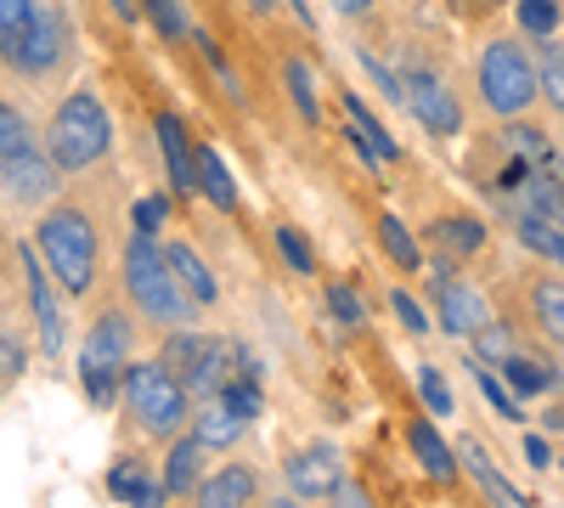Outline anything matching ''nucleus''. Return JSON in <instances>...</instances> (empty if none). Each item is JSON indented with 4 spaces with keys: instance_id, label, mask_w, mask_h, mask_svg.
I'll return each mask as SVG.
<instances>
[{
    "instance_id": "f257e3e1",
    "label": "nucleus",
    "mask_w": 564,
    "mask_h": 508,
    "mask_svg": "<svg viewBox=\"0 0 564 508\" xmlns=\"http://www.w3.org/2000/svg\"><path fill=\"white\" fill-rule=\"evenodd\" d=\"M124 289H130V300L141 305V316L170 322V328L193 322V294L181 289L170 255H159L153 233H135V238H130V249H124Z\"/></svg>"
},
{
    "instance_id": "f03ea898",
    "label": "nucleus",
    "mask_w": 564,
    "mask_h": 508,
    "mask_svg": "<svg viewBox=\"0 0 564 508\" xmlns=\"http://www.w3.org/2000/svg\"><path fill=\"white\" fill-rule=\"evenodd\" d=\"M40 255L52 266V277L63 283V294H85L97 283V226L85 209H52L40 220Z\"/></svg>"
},
{
    "instance_id": "7ed1b4c3",
    "label": "nucleus",
    "mask_w": 564,
    "mask_h": 508,
    "mask_svg": "<svg viewBox=\"0 0 564 508\" xmlns=\"http://www.w3.org/2000/svg\"><path fill=\"white\" fill-rule=\"evenodd\" d=\"M45 142H52V164H63V170H90L97 164L113 148V125H108V108H102L97 90H74V97L52 114Z\"/></svg>"
},
{
    "instance_id": "20e7f679",
    "label": "nucleus",
    "mask_w": 564,
    "mask_h": 508,
    "mask_svg": "<svg viewBox=\"0 0 564 508\" xmlns=\"http://www.w3.org/2000/svg\"><path fill=\"white\" fill-rule=\"evenodd\" d=\"M164 361L186 379L193 396H209V390H226L238 379H254V361L243 345L231 339H198V334H170L164 339Z\"/></svg>"
},
{
    "instance_id": "39448f33",
    "label": "nucleus",
    "mask_w": 564,
    "mask_h": 508,
    "mask_svg": "<svg viewBox=\"0 0 564 508\" xmlns=\"http://www.w3.org/2000/svg\"><path fill=\"white\" fill-rule=\"evenodd\" d=\"M124 401H130V412H135L141 430L170 435V430H181V419H186V379L175 374L164 356H159V361H130V367H124Z\"/></svg>"
},
{
    "instance_id": "423d86ee",
    "label": "nucleus",
    "mask_w": 564,
    "mask_h": 508,
    "mask_svg": "<svg viewBox=\"0 0 564 508\" xmlns=\"http://www.w3.org/2000/svg\"><path fill=\"white\" fill-rule=\"evenodd\" d=\"M119 367H130V316L124 311H102L90 322V334L79 345V379H85V396L108 407L113 390H124Z\"/></svg>"
},
{
    "instance_id": "0eeeda50",
    "label": "nucleus",
    "mask_w": 564,
    "mask_h": 508,
    "mask_svg": "<svg viewBox=\"0 0 564 508\" xmlns=\"http://www.w3.org/2000/svg\"><path fill=\"white\" fill-rule=\"evenodd\" d=\"M536 85H542V74L520 52V40H491L486 45V57H480V97H486L491 114H502V119L525 114L536 102Z\"/></svg>"
},
{
    "instance_id": "6e6552de",
    "label": "nucleus",
    "mask_w": 564,
    "mask_h": 508,
    "mask_svg": "<svg viewBox=\"0 0 564 508\" xmlns=\"http://www.w3.org/2000/svg\"><path fill=\"white\" fill-rule=\"evenodd\" d=\"M254 412H260V390H254V379H238V385L204 396V407L193 412V430H198L209 446H231V441L254 424Z\"/></svg>"
},
{
    "instance_id": "1a4fd4ad",
    "label": "nucleus",
    "mask_w": 564,
    "mask_h": 508,
    "mask_svg": "<svg viewBox=\"0 0 564 508\" xmlns=\"http://www.w3.org/2000/svg\"><path fill=\"white\" fill-rule=\"evenodd\" d=\"M406 85V102H412V114H417V125L430 130V136H457L463 130V108L452 102V90L435 79V74H406L401 79Z\"/></svg>"
},
{
    "instance_id": "9d476101",
    "label": "nucleus",
    "mask_w": 564,
    "mask_h": 508,
    "mask_svg": "<svg viewBox=\"0 0 564 508\" xmlns=\"http://www.w3.org/2000/svg\"><path fill=\"white\" fill-rule=\"evenodd\" d=\"M430 277H435V322H441L446 334H457V339H463V334H475L480 322H486V300L468 289V283H457L446 266H435Z\"/></svg>"
},
{
    "instance_id": "9b49d317",
    "label": "nucleus",
    "mask_w": 564,
    "mask_h": 508,
    "mask_svg": "<svg viewBox=\"0 0 564 508\" xmlns=\"http://www.w3.org/2000/svg\"><path fill=\"white\" fill-rule=\"evenodd\" d=\"M282 475H289V486L300 497H339L345 486V464L334 446H311V452H294L289 464H282Z\"/></svg>"
},
{
    "instance_id": "f8f14e48",
    "label": "nucleus",
    "mask_w": 564,
    "mask_h": 508,
    "mask_svg": "<svg viewBox=\"0 0 564 508\" xmlns=\"http://www.w3.org/2000/svg\"><path fill=\"white\" fill-rule=\"evenodd\" d=\"M63 52H68V18H63V7H57V0H40V7H34V23H29L23 63H18V68H29V74H45V68H52Z\"/></svg>"
},
{
    "instance_id": "ddd939ff",
    "label": "nucleus",
    "mask_w": 564,
    "mask_h": 508,
    "mask_svg": "<svg viewBox=\"0 0 564 508\" xmlns=\"http://www.w3.org/2000/svg\"><path fill=\"white\" fill-rule=\"evenodd\" d=\"M18 260H23V277H29V300H34V322H40V350L63 356V311H57V294H52V277L40 271L34 249H23V244H18Z\"/></svg>"
},
{
    "instance_id": "4468645a",
    "label": "nucleus",
    "mask_w": 564,
    "mask_h": 508,
    "mask_svg": "<svg viewBox=\"0 0 564 508\" xmlns=\"http://www.w3.org/2000/svg\"><path fill=\"white\" fill-rule=\"evenodd\" d=\"M159 148H164V164H170V187H175L181 198L204 193V187H198V142L181 130L175 114H159Z\"/></svg>"
},
{
    "instance_id": "2eb2a0df",
    "label": "nucleus",
    "mask_w": 564,
    "mask_h": 508,
    "mask_svg": "<svg viewBox=\"0 0 564 508\" xmlns=\"http://www.w3.org/2000/svg\"><path fill=\"white\" fill-rule=\"evenodd\" d=\"M0 164H7V193H12L18 204H40V198L57 193V170H63V164H45L40 148L23 153V159H0Z\"/></svg>"
},
{
    "instance_id": "dca6fc26",
    "label": "nucleus",
    "mask_w": 564,
    "mask_h": 508,
    "mask_svg": "<svg viewBox=\"0 0 564 508\" xmlns=\"http://www.w3.org/2000/svg\"><path fill=\"white\" fill-rule=\"evenodd\" d=\"M108 491H113V502H135V508H148V502L170 497V486H164L148 464H135V457H124V464L108 469Z\"/></svg>"
},
{
    "instance_id": "f3484780",
    "label": "nucleus",
    "mask_w": 564,
    "mask_h": 508,
    "mask_svg": "<svg viewBox=\"0 0 564 508\" xmlns=\"http://www.w3.org/2000/svg\"><path fill=\"white\" fill-rule=\"evenodd\" d=\"M204 452H209V441L193 430V435H181L175 446H170V464H164V486L170 491H198L204 486Z\"/></svg>"
},
{
    "instance_id": "a211bd4d",
    "label": "nucleus",
    "mask_w": 564,
    "mask_h": 508,
    "mask_svg": "<svg viewBox=\"0 0 564 508\" xmlns=\"http://www.w3.org/2000/svg\"><path fill=\"white\" fill-rule=\"evenodd\" d=\"M254 491H260V475L243 469V464H231V469H220V475H204L198 502H209V508H231V502H254Z\"/></svg>"
},
{
    "instance_id": "6ab92c4d",
    "label": "nucleus",
    "mask_w": 564,
    "mask_h": 508,
    "mask_svg": "<svg viewBox=\"0 0 564 508\" xmlns=\"http://www.w3.org/2000/svg\"><path fill=\"white\" fill-rule=\"evenodd\" d=\"M406 441H412V452H417V464H423V475H430L435 486H452L457 480V464H452V446L430 430V419H417L412 430H406Z\"/></svg>"
},
{
    "instance_id": "aec40b11",
    "label": "nucleus",
    "mask_w": 564,
    "mask_h": 508,
    "mask_svg": "<svg viewBox=\"0 0 564 508\" xmlns=\"http://www.w3.org/2000/svg\"><path fill=\"white\" fill-rule=\"evenodd\" d=\"M457 457H463V469H468V475H475V480L486 486V497H491V502H525L520 491H513V486H508V480L497 475L491 452H486V446H480L475 435H468V441H457Z\"/></svg>"
},
{
    "instance_id": "412c9836",
    "label": "nucleus",
    "mask_w": 564,
    "mask_h": 508,
    "mask_svg": "<svg viewBox=\"0 0 564 508\" xmlns=\"http://www.w3.org/2000/svg\"><path fill=\"white\" fill-rule=\"evenodd\" d=\"M164 255H170V266H175V277H181V289L193 294L198 305H209V300L220 294V283H215V277H209V266H204V260H198L193 249H186V244H170Z\"/></svg>"
},
{
    "instance_id": "4be33fe9",
    "label": "nucleus",
    "mask_w": 564,
    "mask_h": 508,
    "mask_svg": "<svg viewBox=\"0 0 564 508\" xmlns=\"http://www.w3.org/2000/svg\"><path fill=\"white\" fill-rule=\"evenodd\" d=\"M40 0H0V45H7V63H23V45H29V23H34Z\"/></svg>"
},
{
    "instance_id": "5701e85b",
    "label": "nucleus",
    "mask_w": 564,
    "mask_h": 508,
    "mask_svg": "<svg viewBox=\"0 0 564 508\" xmlns=\"http://www.w3.org/2000/svg\"><path fill=\"white\" fill-rule=\"evenodd\" d=\"M198 187L209 193L215 209H238V187H231V175H226L215 142H198Z\"/></svg>"
},
{
    "instance_id": "b1692460",
    "label": "nucleus",
    "mask_w": 564,
    "mask_h": 508,
    "mask_svg": "<svg viewBox=\"0 0 564 508\" xmlns=\"http://www.w3.org/2000/svg\"><path fill=\"white\" fill-rule=\"evenodd\" d=\"M502 148H508L513 159H525L531 170H558V159H553V148H547V136L531 130V125H508V130H502Z\"/></svg>"
},
{
    "instance_id": "393cba45",
    "label": "nucleus",
    "mask_w": 564,
    "mask_h": 508,
    "mask_svg": "<svg viewBox=\"0 0 564 508\" xmlns=\"http://www.w3.org/2000/svg\"><path fill=\"white\" fill-rule=\"evenodd\" d=\"M435 244L446 255H475V249H486V226L468 215H446V220H435Z\"/></svg>"
},
{
    "instance_id": "a878e982",
    "label": "nucleus",
    "mask_w": 564,
    "mask_h": 508,
    "mask_svg": "<svg viewBox=\"0 0 564 508\" xmlns=\"http://www.w3.org/2000/svg\"><path fill=\"white\" fill-rule=\"evenodd\" d=\"M531 311H536V322L564 345V277H542V283L531 289Z\"/></svg>"
},
{
    "instance_id": "bb28decb",
    "label": "nucleus",
    "mask_w": 564,
    "mask_h": 508,
    "mask_svg": "<svg viewBox=\"0 0 564 508\" xmlns=\"http://www.w3.org/2000/svg\"><path fill=\"white\" fill-rule=\"evenodd\" d=\"M502 379H508V390H513V396H536V390H547V385H553L547 367H542V361H531V356H520V350H513V356L502 361Z\"/></svg>"
},
{
    "instance_id": "cd10ccee",
    "label": "nucleus",
    "mask_w": 564,
    "mask_h": 508,
    "mask_svg": "<svg viewBox=\"0 0 564 508\" xmlns=\"http://www.w3.org/2000/svg\"><path fill=\"white\" fill-rule=\"evenodd\" d=\"M520 238L536 249V255H547V260H558L564 266V226L558 220H542V215H520Z\"/></svg>"
},
{
    "instance_id": "c85d7f7f",
    "label": "nucleus",
    "mask_w": 564,
    "mask_h": 508,
    "mask_svg": "<svg viewBox=\"0 0 564 508\" xmlns=\"http://www.w3.org/2000/svg\"><path fill=\"white\" fill-rule=\"evenodd\" d=\"M379 244L390 249V260H395L401 271H417V266H423V255H417L412 233H406V226H401L395 215H384V220H379Z\"/></svg>"
},
{
    "instance_id": "c756f323",
    "label": "nucleus",
    "mask_w": 564,
    "mask_h": 508,
    "mask_svg": "<svg viewBox=\"0 0 564 508\" xmlns=\"http://www.w3.org/2000/svg\"><path fill=\"white\" fill-rule=\"evenodd\" d=\"M345 114H350V125H356V130H361V136H367V142L379 148L384 159H395V153H401V148H395V136H390L379 119H372V114H367V102H361V97H350V90H345Z\"/></svg>"
},
{
    "instance_id": "7c9ffc66",
    "label": "nucleus",
    "mask_w": 564,
    "mask_h": 508,
    "mask_svg": "<svg viewBox=\"0 0 564 508\" xmlns=\"http://www.w3.org/2000/svg\"><path fill=\"white\" fill-rule=\"evenodd\" d=\"M468 374H475V385H480V396L491 401V412H497V419H508V424H520V401H513V396H508V390H502V385H497V379L486 374V361H480V356L468 361Z\"/></svg>"
},
{
    "instance_id": "2f4dec72",
    "label": "nucleus",
    "mask_w": 564,
    "mask_h": 508,
    "mask_svg": "<svg viewBox=\"0 0 564 508\" xmlns=\"http://www.w3.org/2000/svg\"><path fill=\"white\" fill-rule=\"evenodd\" d=\"M23 153H34V136H29L23 114L0 108V159H23Z\"/></svg>"
},
{
    "instance_id": "473e14b6",
    "label": "nucleus",
    "mask_w": 564,
    "mask_h": 508,
    "mask_svg": "<svg viewBox=\"0 0 564 508\" xmlns=\"http://www.w3.org/2000/svg\"><path fill=\"white\" fill-rule=\"evenodd\" d=\"M475 356H480V361H497V367H502V361L513 356V334L502 328V322H491V316H486L480 328H475Z\"/></svg>"
},
{
    "instance_id": "72a5a7b5",
    "label": "nucleus",
    "mask_w": 564,
    "mask_h": 508,
    "mask_svg": "<svg viewBox=\"0 0 564 508\" xmlns=\"http://www.w3.org/2000/svg\"><path fill=\"white\" fill-rule=\"evenodd\" d=\"M536 74H542V97L564 114V52L558 45H542V63H536Z\"/></svg>"
},
{
    "instance_id": "f704fd0d",
    "label": "nucleus",
    "mask_w": 564,
    "mask_h": 508,
    "mask_svg": "<svg viewBox=\"0 0 564 508\" xmlns=\"http://www.w3.org/2000/svg\"><path fill=\"white\" fill-rule=\"evenodd\" d=\"M282 79H289L294 102H300V114L316 125V97H311V68H305V57H289V63H282Z\"/></svg>"
},
{
    "instance_id": "c9c22d12",
    "label": "nucleus",
    "mask_w": 564,
    "mask_h": 508,
    "mask_svg": "<svg viewBox=\"0 0 564 508\" xmlns=\"http://www.w3.org/2000/svg\"><path fill=\"white\" fill-rule=\"evenodd\" d=\"M276 249H282V260H289L294 271H311V266H316V260H311V244H305L300 226H276Z\"/></svg>"
},
{
    "instance_id": "e433bc0d",
    "label": "nucleus",
    "mask_w": 564,
    "mask_h": 508,
    "mask_svg": "<svg viewBox=\"0 0 564 508\" xmlns=\"http://www.w3.org/2000/svg\"><path fill=\"white\" fill-rule=\"evenodd\" d=\"M520 23L531 29V34H553V23H558V0H520Z\"/></svg>"
},
{
    "instance_id": "4c0bfd02",
    "label": "nucleus",
    "mask_w": 564,
    "mask_h": 508,
    "mask_svg": "<svg viewBox=\"0 0 564 508\" xmlns=\"http://www.w3.org/2000/svg\"><path fill=\"white\" fill-rule=\"evenodd\" d=\"M327 311H334L345 328H361V300H356L345 283H327Z\"/></svg>"
},
{
    "instance_id": "58836bf2",
    "label": "nucleus",
    "mask_w": 564,
    "mask_h": 508,
    "mask_svg": "<svg viewBox=\"0 0 564 508\" xmlns=\"http://www.w3.org/2000/svg\"><path fill=\"white\" fill-rule=\"evenodd\" d=\"M417 390H423V401H430L435 412H452V390L441 379V367H417Z\"/></svg>"
},
{
    "instance_id": "ea45409f",
    "label": "nucleus",
    "mask_w": 564,
    "mask_h": 508,
    "mask_svg": "<svg viewBox=\"0 0 564 508\" xmlns=\"http://www.w3.org/2000/svg\"><path fill=\"white\" fill-rule=\"evenodd\" d=\"M141 7H148V18H153L170 40L181 34V7H175V0H141Z\"/></svg>"
},
{
    "instance_id": "a19ab883",
    "label": "nucleus",
    "mask_w": 564,
    "mask_h": 508,
    "mask_svg": "<svg viewBox=\"0 0 564 508\" xmlns=\"http://www.w3.org/2000/svg\"><path fill=\"white\" fill-rule=\"evenodd\" d=\"M390 305H395V316L406 322L412 334H423V328H430V316H423V305H417L412 294H401V289H395V294H390Z\"/></svg>"
},
{
    "instance_id": "79ce46f5",
    "label": "nucleus",
    "mask_w": 564,
    "mask_h": 508,
    "mask_svg": "<svg viewBox=\"0 0 564 508\" xmlns=\"http://www.w3.org/2000/svg\"><path fill=\"white\" fill-rule=\"evenodd\" d=\"M164 226V198H141L135 204V233H159Z\"/></svg>"
},
{
    "instance_id": "37998d69",
    "label": "nucleus",
    "mask_w": 564,
    "mask_h": 508,
    "mask_svg": "<svg viewBox=\"0 0 564 508\" xmlns=\"http://www.w3.org/2000/svg\"><path fill=\"white\" fill-rule=\"evenodd\" d=\"M525 457H531V469H547V464H553V452H547L542 435H525Z\"/></svg>"
},
{
    "instance_id": "c03bdc74",
    "label": "nucleus",
    "mask_w": 564,
    "mask_h": 508,
    "mask_svg": "<svg viewBox=\"0 0 564 508\" xmlns=\"http://www.w3.org/2000/svg\"><path fill=\"white\" fill-rule=\"evenodd\" d=\"M18 374H23V345H18V334L7 328V385H12Z\"/></svg>"
},
{
    "instance_id": "a18cd8bd",
    "label": "nucleus",
    "mask_w": 564,
    "mask_h": 508,
    "mask_svg": "<svg viewBox=\"0 0 564 508\" xmlns=\"http://www.w3.org/2000/svg\"><path fill=\"white\" fill-rule=\"evenodd\" d=\"M334 7H339V12H350V18H361V12L372 7V0H334Z\"/></svg>"
},
{
    "instance_id": "49530a36",
    "label": "nucleus",
    "mask_w": 564,
    "mask_h": 508,
    "mask_svg": "<svg viewBox=\"0 0 564 508\" xmlns=\"http://www.w3.org/2000/svg\"><path fill=\"white\" fill-rule=\"evenodd\" d=\"M113 12H119V18L130 23V18H135V0H113Z\"/></svg>"
},
{
    "instance_id": "de8ad7c7",
    "label": "nucleus",
    "mask_w": 564,
    "mask_h": 508,
    "mask_svg": "<svg viewBox=\"0 0 564 508\" xmlns=\"http://www.w3.org/2000/svg\"><path fill=\"white\" fill-rule=\"evenodd\" d=\"M249 7H254V12H271V0H249Z\"/></svg>"
},
{
    "instance_id": "09e8293b",
    "label": "nucleus",
    "mask_w": 564,
    "mask_h": 508,
    "mask_svg": "<svg viewBox=\"0 0 564 508\" xmlns=\"http://www.w3.org/2000/svg\"><path fill=\"white\" fill-rule=\"evenodd\" d=\"M558 175H564V170H558Z\"/></svg>"
}]
</instances>
